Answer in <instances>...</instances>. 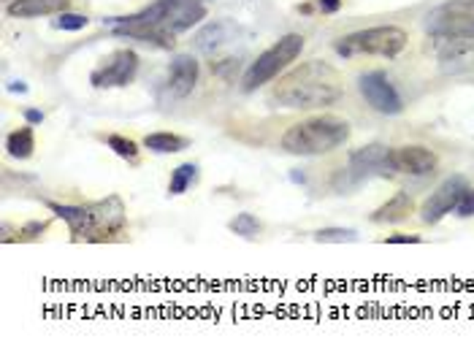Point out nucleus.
Wrapping results in <instances>:
<instances>
[{
  "label": "nucleus",
  "instance_id": "obj_7",
  "mask_svg": "<svg viewBox=\"0 0 474 352\" xmlns=\"http://www.w3.org/2000/svg\"><path fill=\"white\" fill-rule=\"evenodd\" d=\"M139 70V54L133 49H117L98 63V68L89 73V84L98 89L127 87L136 79Z\"/></svg>",
  "mask_w": 474,
  "mask_h": 352
},
{
  "label": "nucleus",
  "instance_id": "obj_12",
  "mask_svg": "<svg viewBox=\"0 0 474 352\" xmlns=\"http://www.w3.org/2000/svg\"><path fill=\"white\" fill-rule=\"evenodd\" d=\"M114 25V35L120 38H136V41H144V44H155L160 49H174L176 46V33L160 27L155 22H139V19H108Z\"/></svg>",
  "mask_w": 474,
  "mask_h": 352
},
{
  "label": "nucleus",
  "instance_id": "obj_6",
  "mask_svg": "<svg viewBox=\"0 0 474 352\" xmlns=\"http://www.w3.org/2000/svg\"><path fill=\"white\" fill-rule=\"evenodd\" d=\"M428 30L444 41H474V0H450L428 17Z\"/></svg>",
  "mask_w": 474,
  "mask_h": 352
},
{
  "label": "nucleus",
  "instance_id": "obj_10",
  "mask_svg": "<svg viewBox=\"0 0 474 352\" xmlns=\"http://www.w3.org/2000/svg\"><path fill=\"white\" fill-rule=\"evenodd\" d=\"M437 168V155L425 146L409 144V146H393L385 152V171L409 176H425Z\"/></svg>",
  "mask_w": 474,
  "mask_h": 352
},
{
  "label": "nucleus",
  "instance_id": "obj_19",
  "mask_svg": "<svg viewBox=\"0 0 474 352\" xmlns=\"http://www.w3.org/2000/svg\"><path fill=\"white\" fill-rule=\"evenodd\" d=\"M144 146L152 149V152H158V155H176V152H182V149H187V139H182V136H176V133L160 130V133H149V136L144 139Z\"/></svg>",
  "mask_w": 474,
  "mask_h": 352
},
{
  "label": "nucleus",
  "instance_id": "obj_16",
  "mask_svg": "<svg viewBox=\"0 0 474 352\" xmlns=\"http://www.w3.org/2000/svg\"><path fill=\"white\" fill-rule=\"evenodd\" d=\"M385 146L380 144H371V146H363L352 155V171L358 176H366L371 171H385Z\"/></svg>",
  "mask_w": 474,
  "mask_h": 352
},
{
  "label": "nucleus",
  "instance_id": "obj_20",
  "mask_svg": "<svg viewBox=\"0 0 474 352\" xmlns=\"http://www.w3.org/2000/svg\"><path fill=\"white\" fill-rule=\"evenodd\" d=\"M195 179H198V165H195V163H182V165H176L174 171H171L168 193H171V195L187 193V187L193 184Z\"/></svg>",
  "mask_w": 474,
  "mask_h": 352
},
{
  "label": "nucleus",
  "instance_id": "obj_9",
  "mask_svg": "<svg viewBox=\"0 0 474 352\" xmlns=\"http://www.w3.org/2000/svg\"><path fill=\"white\" fill-rule=\"evenodd\" d=\"M358 89H361V95L366 98V103H369L374 111H380V114L396 117V114L404 111V101H401L399 89L390 84V79H387L382 70H371L366 76H361Z\"/></svg>",
  "mask_w": 474,
  "mask_h": 352
},
{
  "label": "nucleus",
  "instance_id": "obj_23",
  "mask_svg": "<svg viewBox=\"0 0 474 352\" xmlns=\"http://www.w3.org/2000/svg\"><path fill=\"white\" fill-rule=\"evenodd\" d=\"M106 144H108V149H114V155H120V158L130 160V163H136V160H139V144H136L133 139H125V136H108Z\"/></svg>",
  "mask_w": 474,
  "mask_h": 352
},
{
  "label": "nucleus",
  "instance_id": "obj_3",
  "mask_svg": "<svg viewBox=\"0 0 474 352\" xmlns=\"http://www.w3.org/2000/svg\"><path fill=\"white\" fill-rule=\"evenodd\" d=\"M301 49H304V35L299 33L282 35L277 44H271L266 52L258 54L255 63H249V68L242 76V89L244 92H255L258 87L268 84L271 79H277L290 63L299 60Z\"/></svg>",
  "mask_w": 474,
  "mask_h": 352
},
{
  "label": "nucleus",
  "instance_id": "obj_25",
  "mask_svg": "<svg viewBox=\"0 0 474 352\" xmlns=\"http://www.w3.org/2000/svg\"><path fill=\"white\" fill-rule=\"evenodd\" d=\"M87 25L89 19L85 14H70V11L57 14V19L52 22V27H57V30H85Z\"/></svg>",
  "mask_w": 474,
  "mask_h": 352
},
{
  "label": "nucleus",
  "instance_id": "obj_17",
  "mask_svg": "<svg viewBox=\"0 0 474 352\" xmlns=\"http://www.w3.org/2000/svg\"><path fill=\"white\" fill-rule=\"evenodd\" d=\"M6 149L8 155L17 160H27L33 155L35 149V136H33V125H25V127H17L14 133H8L6 139Z\"/></svg>",
  "mask_w": 474,
  "mask_h": 352
},
{
  "label": "nucleus",
  "instance_id": "obj_29",
  "mask_svg": "<svg viewBox=\"0 0 474 352\" xmlns=\"http://www.w3.org/2000/svg\"><path fill=\"white\" fill-rule=\"evenodd\" d=\"M317 8H320L323 14H336V11L342 8V0H317Z\"/></svg>",
  "mask_w": 474,
  "mask_h": 352
},
{
  "label": "nucleus",
  "instance_id": "obj_4",
  "mask_svg": "<svg viewBox=\"0 0 474 352\" xmlns=\"http://www.w3.org/2000/svg\"><path fill=\"white\" fill-rule=\"evenodd\" d=\"M409 35L396 27V25H380V27H369V30H358L336 41V52L342 57H352V54H377V57H396L404 52Z\"/></svg>",
  "mask_w": 474,
  "mask_h": 352
},
{
  "label": "nucleus",
  "instance_id": "obj_11",
  "mask_svg": "<svg viewBox=\"0 0 474 352\" xmlns=\"http://www.w3.org/2000/svg\"><path fill=\"white\" fill-rule=\"evenodd\" d=\"M466 187H469V184H466L463 176H450V179H444L439 187L425 198V203L420 206L423 222H425V225H434V222H439L444 214H450V211L456 209V203L461 201V195H463Z\"/></svg>",
  "mask_w": 474,
  "mask_h": 352
},
{
  "label": "nucleus",
  "instance_id": "obj_31",
  "mask_svg": "<svg viewBox=\"0 0 474 352\" xmlns=\"http://www.w3.org/2000/svg\"><path fill=\"white\" fill-rule=\"evenodd\" d=\"M11 92H27V87H25V84H22V82H14V84H11Z\"/></svg>",
  "mask_w": 474,
  "mask_h": 352
},
{
  "label": "nucleus",
  "instance_id": "obj_21",
  "mask_svg": "<svg viewBox=\"0 0 474 352\" xmlns=\"http://www.w3.org/2000/svg\"><path fill=\"white\" fill-rule=\"evenodd\" d=\"M236 236H242V239H255L258 233H261V220L255 217V214H249V211H242V214H236L233 220H230V225H228Z\"/></svg>",
  "mask_w": 474,
  "mask_h": 352
},
{
  "label": "nucleus",
  "instance_id": "obj_13",
  "mask_svg": "<svg viewBox=\"0 0 474 352\" xmlns=\"http://www.w3.org/2000/svg\"><path fill=\"white\" fill-rule=\"evenodd\" d=\"M198 84V63L190 54H179L171 63L168 70V89L174 92L176 98H187L193 87Z\"/></svg>",
  "mask_w": 474,
  "mask_h": 352
},
{
  "label": "nucleus",
  "instance_id": "obj_24",
  "mask_svg": "<svg viewBox=\"0 0 474 352\" xmlns=\"http://www.w3.org/2000/svg\"><path fill=\"white\" fill-rule=\"evenodd\" d=\"M315 239L320 244H344V241H355L358 233L352 228H323L315 233Z\"/></svg>",
  "mask_w": 474,
  "mask_h": 352
},
{
  "label": "nucleus",
  "instance_id": "obj_30",
  "mask_svg": "<svg viewBox=\"0 0 474 352\" xmlns=\"http://www.w3.org/2000/svg\"><path fill=\"white\" fill-rule=\"evenodd\" d=\"M25 120H27V125H41L44 122V114H41L38 108H27V111H25Z\"/></svg>",
  "mask_w": 474,
  "mask_h": 352
},
{
  "label": "nucleus",
  "instance_id": "obj_2",
  "mask_svg": "<svg viewBox=\"0 0 474 352\" xmlns=\"http://www.w3.org/2000/svg\"><path fill=\"white\" fill-rule=\"evenodd\" d=\"M350 139V122L336 114H317L304 122L290 125L282 136V149L299 158H317L339 149Z\"/></svg>",
  "mask_w": 474,
  "mask_h": 352
},
{
  "label": "nucleus",
  "instance_id": "obj_18",
  "mask_svg": "<svg viewBox=\"0 0 474 352\" xmlns=\"http://www.w3.org/2000/svg\"><path fill=\"white\" fill-rule=\"evenodd\" d=\"M228 35H230L228 22H211V25H206L201 33L195 35V46L201 52H214V49H220L228 41Z\"/></svg>",
  "mask_w": 474,
  "mask_h": 352
},
{
  "label": "nucleus",
  "instance_id": "obj_5",
  "mask_svg": "<svg viewBox=\"0 0 474 352\" xmlns=\"http://www.w3.org/2000/svg\"><path fill=\"white\" fill-rule=\"evenodd\" d=\"M123 19L155 22L171 33H185V30H193L201 19H206V3L204 0H155L152 6Z\"/></svg>",
  "mask_w": 474,
  "mask_h": 352
},
{
  "label": "nucleus",
  "instance_id": "obj_26",
  "mask_svg": "<svg viewBox=\"0 0 474 352\" xmlns=\"http://www.w3.org/2000/svg\"><path fill=\"white\" fill-rule=\"evenodd\" d=\"M456 214L458 217H474V187H466L461 201L456 203Z\"/></svg>",
  "mask_w": 474,
  "mask_h": 352
},
{
  "label": "nucleus",
  "instance_id": "obj_8",
  "mask_svg": "<svg viewBox=\"0 0 474 352\" xmlns=\"http://www.w3.org/2000/svg\"><path fill=\"white\" fill-rule=\"evenodd\" d=\"M125 233V206L117 195L89 203V233L87 241H111Z\"/></svg>",
  "mask_w": 474,
  "mask_h": 352
},
{
  "label": "nucleus",
  "instance_id": "obj_27",
  "mask_svg": "<svg viewBox=\"0 0 474 352\" xmlns=\"http://www.w3.org/2000/svg\"><path fill=\"white\" fill-rule=\"evenodd\" d=\"M44 230H46V222H30V225L19 228L17 241H30V239H38V236H41Z\"/></svg>",
  "mask_w": 474,
  "mask_h": 352
},
{
  "label": "nucleus",
  "instance_id": "obj_15",
  "mask_svg": "<svg viewBox=\"0 0 474 352\" xmlns=\"http://www.w3.org/2000/svg\"><path fill=\"white\" fill-rule=\"evenodd\" d=\"M409 214H415V201L406 193H396L387 203H382L371 214V222L374 225H396V222H404Z\"/></svg>",
  "mask_w": 474,
  "mask_h": 352
},
{
  "label": "nucleus",
  "instance_id": "obj_14",
  "mask_svg": "<svg viewBox=\"0 0 474 352\" xmlns=\"http://www.w3.org/2000/svg\"><path fill=\"white\" fill-rule=\"evenodd\" d=\"M70 0H8L6 11L17 19L49 17V14H63L68 11Z\"/></svg>",
  "mask_w": 474,
  "mask_h": 352
},
{
  "label": "nucleus",
  "instance_id": "obj_28",
  "mask_svg": "<svg viewBox=\"0 0 474 352\" xmlns=\"http://www.w3.org/2000/svg\"><path fill=\"white\" fill-rule=\"evenodd\" d=\"M423 239L415 233H396V236H387L385 244H420Z\"/></svg>",
  "mask_w": 474,
  "mask_h": 352
},
{
  "label": "nucleus",
  "instance_id": "obj_1",
  "mask_svg": "<svg viewBox=\"0 0 474 352\" xmlns=\"http://www.w3.org/2000/svg\"><path fill=\"white\" fill-rule=\"evenodd\" d=\"M342 95H344L342 73L323 60H309L282 76L271 92V101L285 108H323L336 103Z\"/></svg>",
  "mask_w": 474,
  "mask_h": 352
},
{
  "label": "nucleus",
  "instance_id": "obj_22",
  "mask_svg": "<svg viewBox=\"0 0 474 352\" xmlns=\"http://www.w3.org/2000/svg\"><path fill=\"white\" fill-rule=\"evenodd\" d=\"M439 60L444 63V68H453V70L474 68V49L472 46H466V41H461L458 52H442Z\"/></svg>",
  "mask_w": 474,
  "mask_h": 352
}]
</instances>
